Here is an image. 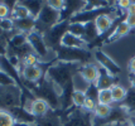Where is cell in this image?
I'll list each match as a JSON object with an SVG mask.
<instances>
[{
	"label": "cell",
	"instance_id": "cell-17",
	"mask_svg": "<svg viewBox=\"0 0 135 126\" xmlns=\"http://www.w3.org/2000/svg\"><path fill=\"white\" fill-rule=\"evenodd\" d=\"M35 29V19L29 17L25 19H19L14 20V32L17 33H23V34H29L30 32Z\"/></svg>",
	"mask_w": 135,
	"mask_h": 126
},
{
	"label": "cell",
	"instance_id": "cell-30",
	"mask_svg": "<svg viewBox=\"0 0 135 126\" xmlns=\"http://www.w3.org/2000/svg\"><path fill=\"white\" fill-rule=\"evenodd\" d=\"M73 87H75V90H78V91H85L86 92V90H87V87L90 86V84L83 79L82 77H81V74L80 73H76L75 74V77H73Z\"/></svg>",
	"mask_w": 135,
	"mask_h": 126
},
{
	"label": "cell",
	"instance_id": "cell-39",
	"mask_svg": "<svg viewBox=\"0 0 135 126\" xmlns=\"http://www.w3.org/2000/svg\"><path fill=\"white\" fill-rule=\"evenodd\" d=\"M126 14L135 15V1H131V3H130L129 8H128V10H126Z\"/></svg>",
	"mask_w": 135,
	"mask_h": 126
},
{
	"label": "cell",
	"instance_id": "cell-41",
	"mask_svg": "<svg viewBox=\"0 0 135 126\" xmlns=\"http://www.w3.org/2000/svg\"><path fill=\"white\" fill-rule=\"evenodd\" d=\"M128 122H129V125H130V126H135V116H133V115H129Z\"/></svg>",
	"mask_w": 135,
	"mask_h": 126
},
{
	"label": "cell",
	"instance_id": "cell-29",
	"mask_svg": "<svg viewBox=\"0 0 135 126\" xmlns=\"http://www.w3.org/2000/svg\"><path fill=\"white\" fill-rule=\"evenodd\" d=\"M68 33L73 34L75 37L78 38H83V33H85V24L81 23H71L68 25Z\"/></svg>",
	"mask_w": 135,
	"mask_h": 126
},
{
	"label": "cell",
	"instance_id": "cell-20",
	"mask_svg": "<svg viewBox=\"0 0 135 126\" xmlns=\"http://www.w3.org/2000/svg\"><path fill=\"white\" fill-rule=\"evenodd\" d=\"M20 3L28 9L30 17L34 19L38 18L39 13L42 12V8L44 5V1H41V0H23Z\"/></svg>",
	"mask_w": 135,
	"mask_h": 126
},
{
	"label": "cell",
	"instance_id": "cell-3",
	"mask_svg": "<svg viewBox=\"0 0 135 126\" xmlns=\"http://www.w3.org/2000/svg\"><path fill=\"white\" fill-rule=\"evenodd\" d=\"M56 61L66 63H77V64H90L94 63V52L87 48H67L61 47L56 52Z\"/></svg>",
	"mask_w": 135,
	"mask_h": 126
},
{
	"label": "cell",
	"instance_id": "cell-23",
	"mask_svg": "<svg viewBox=\"0 0 135 126\" xmlns=\"http://www.w3.org/2000/svg\"><path fill=\"white\" fill-rule=\"evenodd\" d=\"M29 17H30V14H29V12H28V9H27L20 1H18V4L15 5V8L12 10L10 18H12L13 20H19V19H25V18H29Z\"/></svg>",
	"mask_w": 135,
	"mask_h": 126
},
{
	"label": "cell",
	"instance_id": "cell-24",
	"mask_svg": "<svg viewBox=\"0 0 135 126\" xmlns=\"http://www.w3.org/2000/svg\"><path fill=\"white\" fill-rule=\"evenodd\" d=\"M86 92L85 91H78L75 90L73 91V95H72V103H73V107L76 108H83V105L86 102Z\"/></svg>",
	"mask_w": 135,
	"mask_h": 126
},
{
	"label": "cell",
	"instance_id": "cell-21",
	"mask_svg": "<svg viewBox=\"0 0 135 126\" xmlns=\"http://www.w3.org/2000/svg\"><path fill=\"white\" fill-rule=\"evenodd\" d=\"M111 93H112V100H114V103L116 105H121L125 98H126V95H128V90L124 87L123 84L116 83L114 84L111 88Z\"/></svg>",
	"mask_w": 135,
	"mask_h": 126
},
{
	"label": "cell",
	"instance_id": "cell-22",
	"mask_svg": "<svg viewBox=\"0 0 135 126\" xmlns=\"http://www.w3.org/2000/svg\"><path fill=\"white\" fill-rule=\"evenodd\" d=\"M100 36V33H99V30L96 28V25L95 23H87V24H85V33H83V41L90 44V43H92L94 41H96L97 38Z\"/></svg>",
	"mask_w": 135,
	"mask_h": 126
},
{
	"label": "cell",
	"instance_id": "cell-31",
	"mask_svg": "<svg viewBox=\"0 0 135 126\" xmlns=\"http://www.w3.org/2000/svg\"><path fill=\"white\" fill-rule=\"evenodd\" d=\"M18 84L15 82V79L12 78L8 73L0 71V88H4V87H10V86H15Z\"/></svg>",
	"mask_w": 135,
	"mask_h": 126
},
{
	"label": "cell",
	"instance_id": "cell-42",
	"mask_svg": "<svg viewBox=\"0 0 135 126\" xmlns=\"http://www.w3.org/2000/svg\"><path fill=\"white\" fill-rule=\"evenodd\" d=\"M111 126H130V125L128 121H125V122H119V124H115V125H111Z\"/></svg>",
	"mask_w": 135,
	"mask_h": 126
},
{
	"label": "cell",
	"instance_id": "cell-16",
	"mask_svg": "<svg viewBox=\"0 0 135 126\" xmlns=\"http://www.w3.org/2000/svg\"><path fill=\"white\" fill-rule=\"evenodd\" d=\"M49 111H51L49 105H48V103L44 101V100H42V98L35 97L34 100L32 101V103H30L29 112L33 115V116H34L35 119L46 116V115H47Z\"/></svg>",
	"mask_w": 135,
	"mask_h": 126
},
{
	"label": "cell",
	"instance_id": "cell-4",
	"mask_svg": "<svg viewBox=\"0 0 135 126\" xmlns=\"http://www.w3.org/2000/svg\"><path fill=\"white\" fill-rule=\"evenodd\" d=\"M27 38H28V43H29L32 51L41 58L42 63L51 64L53 63V61H56V53L48 48L43 34H41L37 30H33L29 34H27Z\"/></svg>",
	"mask_w": 135,
	"mask_h": 126
},
{
	"label": "cell",
	"instance_id": "cell-32",
	"mask_svg": "<svg viewBox=\"0 0 135 126\" xmlns=\"http://www.w3.org/2000/svg\"><path fill=\"white\" fill-rule=\"evenodd\" d=\"M97 106V101L96 100H92V98H86V102H85V105H83V111H86V112H90V114H94L95 108Z\"/></svg>",
	"mask_w": 135,
	"mask_h": 126
},
{
	"label": "cell",
	"instance_id": "cell-37",
	"mask_svg": "<svg viewBox=\"0 0 135 126\" xmlns=\"http://www.w3.org/2000/svg\"><path fill=\"white\" fill-rule=\"evenodd\" d=\"M124 22L130 27V29H135V15H129L126 14L125 18H124Z\"/></svg>",
	"mask_w": 135,
	"mask_h": 126
},
{
	"label": "cell",
	"instance_id": "cell-26",
	"mask_svg": "<svg viewBox=\"0 0 135 126\" xmlns=\"http://www.w3.org/2000/svg\"><path fill=\"white\" fill-rule=\"evenodd\" d=\"M15 120L9 110L0 108V126H15Z\"/></svg>",
	"mask_w": 135,
	"mask_h": 126
},
{
	"label": "cell",
	"instance_id": "cell-18",
	"mask_svg": "<svg viewBox=\"0 0 135 126\" xmlns=\"http://www.w3.org/2000/svg\"><path fill=\"white\" fill-rule=\"evenodd\" d=\"M130 30H131L130 27L124 20L119 22L118 24L114 27V30L111 32L110 37L107 38V42L106 43H112L115 41H118V39H120V38H123V37H126L130 33Z\"/></svg>",
	"mask_w": 135,
	"mask_h": 126
},
{
	"label": "cell",
	"instance_id": "cell-28",
	"mask_svg": "<svg viewBox=\"0 0 135 126\" xmlns=\"http://www.w3.org/2000/svg\"><path fill=\"white\" fill-rule=\"evenodd\" d=\"M41 63H42L41 58H39L34 52L28 53L23 59H22V66H38V64H41Z\"/></svg>",
	"mask_w": 135,
	"mask_h": 126
},
{
	"label": "cell",
	"instance_id": "cell-35",
	"mask_svg": "<svg viewBox=\"0 0 135 126\" xmlns=\"http://www.w3.org/2000/svg\"><path fill=\"white\" fill-rule=\"evenodd\" d=\"M46 3L54 10H58V12H62V9L65 6V0H48Z\"/></svg>",
	"mask_w": 135,
	"mask_h": 126
},
{
	"label": "cell",
	"instance_id": "cell-38",
	"mask_svg": "<svg viewBox=\"0 0 135 126\" xmlns=\"http://www.w3.org/2000/svg\"><path fill=\"white\" fill-rule=\"evenodd\" d=\"M128 71H129L131 74H135V56L131 57L128 62Z\"/></svg>",
	"mask_w": 135,
	"mask_h": 126
},
{
	"label": "cell",
	"instance_id": "cell-11",
	"mask_svg": "<svg viewBox=\"0 0 135 126\" xmlns=\"http://www.w3.org/2000/svg\"><path fill=\"white\" fill-rule=\"evenodd\" d=\"M86 5V1L82 0H67L61 12V22H70L77 13L82 12Z\"/></svg>",
	"mask_w": 135,
	"mask_h": 126
},
{
	"label": "cell",
	"instance_id": "cell-12",
	"mask_svg": "<svg viewBox=\"0 0 135 126\" xmlns=\"http://www.w3.org/2000/svg\"><path fill=\"white\" fill-rule=\"evenodd\" d=\"M78 73L88 84L96 83L99 79V76H100V66L96 62L90 63V64H83L80 67Z\"/></svg>",
	"mask_w": 135,
	"mask_h": 126
},
{
	"label": "cell",
	"instance_id": "cell-36",
	"mask_svg": "<svg viewBox=\"0 0 135 126\" xmlns=\"http://www.w3.org/2000/svg\"><path fill=\"white\" fill-rule=\"evenodd\" d=\"M130 3H131V0H120V1H116V3H115V5H116V8H118L119 10H121V12L124 13L128 10Z\"/></svg>",
	"mask_w": 135,
	"mask_h": 126
},
{
	"label": "cell",
	"instance_id": "cell-27",
	"mask_svg": "<svg viewBox=\"0 0 135 126\" xmlns=\"http://www.w3.org/2000/svg\"><path fill=\"white\" fill-rule=\"evenodd\" d=\"M121 105L129 111V114L135 112V90H133V88L130 87L129 90H128L126 98H125V101H124Z\"/></svg>",
	"mask_w": 135,
	"mask_h": 126
},
{
	"label": "cell",
	"instance_id": "cell-40",
	"mask_svg": "<svg viewBox=\"0 0 135 126\" xmlns=\"http://www.w3.org/2000/svg\"><path fill=\"white\" fill-rule=\"evenodd\" d=\"M129 82H130V87L133 90H135V74L129 73Z\"/></svg>",
	"mask_w": 135,
	"mask_h": 126
},
{
	"label": "cell",
	"instance_id": "cell-33",
	"mask_svg": "<svg viewBox=\"0 0 135 126\" xmlns=\"http://www.w3.org/2000/svg\"><path fill=\"white\" fill-rule=\"evenodd\" d=\"M99 88H97V86L96 83H92L90 84L87 87V90H86V96L88 98H92V100H96L97 101V95H99Z\"/></svg>",
	"mask_w": 135,
	"mask_h": 126
},
{
	"label": "cell",
	"instance_id": "cell-5",
	"mask_svg": "<svg viewBox=\"0 0 135 126\" xmlns=\"http://www.w3.org/2000/svg\"><path fill=\"white\" fill-rule=\"evenodd\" d=\"M61 23V12L54 10L53 8L48 5L44 1V5L42 8L38 18L35 19V29L41 34H46L48 30H51L53 27Z\"/></svg>",
	"mask_w": 135,
	"mask_h": 126
},
{
	"label": "cell",
	"instance_id": "cell-13",
	"mask_svg": "<svg viewBox=\"0 0 135 126\" xmlns=\"http://www.w3.org/2000/svg\"><path fill=\"white\" fill-rule=\"evenodd\" d=\"M35 126H63L59 111H49L46 116L35 119Z\"/></svg>",
	"mask_w": 135,
	"mask_h": 126
},
{
	"label": "cell",
	"instance_id": "cell-8",
	"mask_svg": "<svg viewBox=\"0 0 135 126\" xmlns=\"http://www.w3.org/2000/svg\"><path fill=\"white\" fill-rule=\"evenodd\" d=\"M68 25H70V22H61L59 24L53 27L51 30H48L46 34H43L48 48L51 49L52 52L56 53L61 48L62 39H63L66 33H68Z\"/></svg>",
	"mask_w": 135,
	"mask_h": 126
},
{
	"label": "cell",
	"instance_id": "cell-14",
	"mask_svg": "<svg viewBox=\"0 0 135 126\" xmlns=\"http://www.w3.org/2000/svg\"><path fill=\"white\" fill-rule=\"evenodd\" d=\"M10 114L13 115L15 122L18 124H29V125H34L35 124V117L30 114L28 110H25L22 106H18V107H13L9 110Z\"/></svg>",
	"mask_w": 135,
	"mask_h": 126
},
{
	"label": "cell",
	"instance_id": "cell-34",
	"mask_svg": "<svg viewBox=\"0 0 135 126\" xmlns=\"http://www.w3.org/2000/svg\"><path fill=\"white\" fill-rule=\"evenodd\" d=\"M10 15H12V10L8 8L4 1H0V20L10 18Z\"/></svg>",
	"mask_w": 135,
	"mask_h": 126
},
{
	"label": "cell",
	"instance_id": "cell-7",
	"mask_svg": "<svg viewBox=\"0 0 135 126\" xmlns=\"http://www.w3.org/2000/svg\"><path fill=\"white\" fill-rule=\"evenodd\" d=\"M22 93L23 90L18 84L0 88V108L10 110L22 105Z\"/></svg>",
	"mask_w": 135,
	"mask_h": 126
},
{
	"label": "cell",
	"instance_id": "cell-9",
	"mask_svg": "<svg viewBox=\"0 0 135 126\" xmlns=\"http://www.w3.org/2000/svg\"><path fill=\"white\" fill-rule=\"evenodd\" d=\"M19 73H20L22 83L28 90L32 86L41 82V79L46 76V71L42 68V63L38 66H22Z\"/></svg>",
	"mask_w": 135,
	"mask_h": 126
},
{
	"label": "cell",
	"instance_id": "cell-6",
	"mask_svg": "<svg viewBox=\"0 0 135 126\" xmlns=\"http://www.w3.org/2000/svg\"><path fill=\"white\" fill-rule=\"evenodd\" d=\"M63 126H94L92 114L83 111L82 108L71 107L67 111H59Z\"/></svg>",
	"mask_w": 135,
	"mask_h": 126
},
{
	"label": "cell",
	"instance_id": "cell-10",
	"mask_svg": "<svg viewBox=\"0 0 135 126\" xmlns=\"http://www.w3.org/2000/svg\"><path fill=\"white\" fill-rule=\"evenodd\" d=\"M94 58H95V62H96L101 68H104L105 71H107L109 73H111L112 76L119 77V74L121 72V67L119 66L118 63L112 59L109 54H106L105 52L101 51V49H96V51H94Z\"/></svg>",
	"mask_w": 135,
	"mask_h": 126
},
{
	"label": "cell",
	"instance_id": "cell-2",
	"mask_svg": "<svg viewBox=\"0 0 135 126\" xmlns=\"http://www.w3.org/2000/svg\"><path fill=\"white\" fill-rule=\"evenodd\" d=\"M32 91V93L38 98H42L49 105V107L52 111H59L61 110V92L62 90H59L56 84L48 77H44L41 79V82H38L37 84L32 86L29 88Z\"/></svg>",
	"mask_w": 135,
	"mask_h": 126
},
{
	"label": "cell",
	"instance_id": "cell-1",
	"mask_svg": "<svg viewBox=\"0 0 135 126\" xmlns=\"http://www.w3.org/2000/svg\"><path fill=\"white\" fill-rule=\"evenodd\" d=\"M81 64L77 63H66L56 61L47 68L46 77H48L59 90H63L66 86L72 83L75 74L78 73Z\"/></svg>",
	"mask_w": 135,
	"mask_h": 126
},
{
	"label": "cell",
	"instance_id": "cell-25",
	"mask_svg": "<svg viewBox=\"0 0 135 126\" xmlns=\"http://www.w3.org/2000/svg\"><path fill=\"white\" fill-rule=\"evenodd\" d=\"M97 103L114 106L115 103H114V100H112L111 90H100L99 91V95H97Z\"/></svg>",
	"mask_w": 135,
	"mask_h": 126
},
{
	"label": "cell",
	"instance_id": "cell-15",
	"mask_svg": "<svg viewBox=\"0 0 135 126\" xmlns=\"http://www.w3.org/2000/svg\"><path fill=\"white\" fill-rule=\"evenodd\" d=\"M119 83V78L116 76H112L111 73L105 71L104 68L100 67V76L96 82V86L99 90H110L114 84Z\"/></svg>",
	"mask_w": 135,
	"mask_h": 126
},
{
	"label": "cell",
	"instance_id": "cell-19",
	"mask_svg": "<svg viewBox=\"0 0 135 126\" xmlns=\"http://www.w3.org/2000/svg\"><path fill=\"white\" fill-rule=\"evenodd\" d=\"M61 47H67V48H87V43L82 38L75 37L71 33H66L63 39H62V46Z\"/></svg>",
	"mask_w": 135,
	"mask_h": 126
}]
</instances>
